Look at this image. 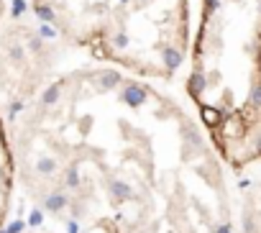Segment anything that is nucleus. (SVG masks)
I'll list each match as a JSON object with an SVG mask.
<instances>
[{"mask_svg": "<svg viewBox=\"0 0 261 233\" xmlns=\"http://www.w3.org/2000/svg\"><path fill=\"white\" fill-rule=\"evenodd\" d=\"M10 56H13V59H20V56H24V49H20V46H13V49H10Z\"/></svg>", "mask_w": 261, "mask_h": 233, "instance_id": "b1692460", "label": "nucleus"}, {"mask_svg": "<svg viewBox=\"0 0 261 233\" xmlns=\"http://www.w3.org/2000/svg\"><path fill=\"white\" fill-rule=\"evenodd\" d=\"M113 41H116V46H120V49H123V46H126V44H128V38H126V36H123V34H118V36H116V38H113Z\"/></svg>", "mask_w": 261, "mask_h": 233, "instance_id": "4be33fe9", "label": "nucleus"}, {"mask_svg": "<svg viewBox=\"0 0 261 233\" xmlns=\"http://www.w3.org/2000/svg\"><path fill=\"white\" fill-rule=\"evenodd\" d=\"M34 13H36V18L41 20V24H54V18H56L54 8H52V6H46V3H36Z\"/></svg>", "mask_w": 261, "mask_h": 233, "instance_id": "6e6552de", "label": "nucleus"}, {"mask_svg": "<svg viewBox=\"0 0 261 233\" xmlns=\"http://www.w3.org/2000/svg\"><path fill=\"white\" fill-rule=\"evenodd\" d=\"M162 62H164L166 72H177L182 67V62H184V54L180 49H174V46H164L162 49Z\"/></svg>", "mask_w": 261, "mask_h": 233, "instance_id": "f03ea898", "label": "nucleus"}, {"mask_svg": "<svg viewBox=\"0 0 261 233\" xmlns=\"http://www.w3.org/2000/svg\"><path fill=\"white\" fill-rule=\"evenodd\" d=\"M182 134L187 136V141H190V144H194V146H202V138H200V134H198V128H194V126L184 123V126H182Z\"/></svg>", "mask_w": 261, "mask_h": 233, "instance_id": "9d476101", "label": "nucleus"}, {"mask_svg": "<svg viewBox=\"0 0 261 233\" xmlns=\"http://www.w3.org/2000/svg\"><path fill=\"white\" fill-rule=\"evenodd\" d=\"M59 98H62V82H54V84H49V88L44 90L41 102L44 105H54V102H59Z\"/></svg>", "mask_w": 261, "mask_h": 233, "instance_id": "0eeeda50", "label": "nucleus"}, {"mask_svg": "<svg viewBox=\"0 0 261 233\" xmlns=\"http://www.w3.org/2000/svg\"><path fill=\"white\" fill-rule=\"evenodd\" d=\"M116 84H120V74H116V72H108L100 77V90H113Z\"/></svg>", "mask_w": 261, "mask_h": 233, "instance_id": "1a4fd4ad", "label": "nucleus"}, {"mask_svg": "<svg viewBox=\"0 0 261 233\" xmlns=\"http://www.w3.org/2000/svg\"><path fill=\"white\" fill-rule=\"evenodd\" d=\"M36 36H38V38H44V41H52V38H56V36H59V31L54 28V24H41Z\"/></svg>", "mask_w": 261, "mask_h": 233, "instance_id": "9b49d317", "label": "nucleus"}, {"mask_svg": "<svg viewBox=\"0 0 261 233\" xmlns=\"http://www.w3.org/2000/svg\"><path fill=\"white\" fill-rule=\"evenodd\" d=\"M56 169H59V164H56V159H52V156H41V159L36 162V172H38V174H44V177L54 174Z\"/></svg>", "mask_w": 261, "mask_h": 233, "instance_id": "423d86ee", "label": "nucleus"}, {"mask_svg": "<svg viewBox=\"0 0 261 233\" xmlns=\"http://www.w3.org/2000/svg\"><path fill=\"white\" fill-rule=\"evenodd\" d=\"M120 100L128 105V108H141V105L146 102V90L141 88V84L128 82V84H123V90H120Z\"/></svg>", "mask_w": 261, "mask_h": 233, "instance_id": "f257e3e1", "label": "nucleus"}, {"mask_svg": "<svg viewBox=\"0 0 261 233\" xmlns=\"http://www.w3.org/2000/svg\"><path fill=\"white\" fill-rule=\"evenodd\" d=\"M138 3H148V0H138Z\"/></svg>", "mask_w": 261, "mask_h": 233, "instance_id": "a878e982", "label": "nucleus"}, {"mask_svg": "<svg viewBox=\"0 0 261 233\" xmlns=\"http://www.w3.org/2000/svg\"><path fill=\"white\" fill-rule=\"evenodd\" d=\"M238 187H241V190H248V187H251V182H248V180H241V182H238Z\"/></svg>", "mask_w": 261, "mask_h": 233, "instance_id": "393cba45", "label": "nucleus"}, {"mask_svg": "<svg viewBox=\"0 0 261 233\" xmlns=\"http://www.w3.org/2000/svg\"><path fill=\"white\" fill-rule=\"evenodd\" d=\"M251 105H256V108H261V82H256V84H251Z\"/></svg>", "mask_w": 261, "mask_h": 233, "instance_id": "4468645a", "label": "nucleus"}, {"mask_svg": "<svg viewBox=\"0 0 261 233\" xmlns=\"http://www.w3.org/2000/svg\"><path fill=\"white\" fill-rule=\"evenodd\" d=\"M67 205H70V198L64 192H52L46 200H44V210H46V213H54V216H59L62 210H67Z\"/></svg>", "mask_w": 261, "mask_h": 233, "instance_id": "7ed1b4c3", "label": "nucleus"}, {"mask_svg": "<svg viewBox=\"0 0 261 233\" xmlns=\"http://www.w3.org/2000/svg\"><path fill=\"white\" fill-rule=\"evenodd\" d=\"M41 46H44V38H38V36H34V38L28 41V49H31V52H41Z\"/></svg>", "mask_w": 261, "mask_h": 233, "instance_id": "a211bd4d", "label": "nucleus"}, {"mask_svg": "<svg viewBox=\"0 0 261 233\" xmlns=\"http://www.w3.org/2000/svg\"><path fill=\"white\" fill-rule=\"evenodd\" d=\"M20 110H24V102H20V100H13V102L8 105V118L13 120V118H16Z\"/></svg>", "mask_w": 261, "mask_h": 233, "instance_id": "2eb2a0df", "label": "nucleus"}, {"mask_svg": "<svg viewBox=\"0 0 261 233\" xmlns=\"http://www.w3.org/2000/svg\"><path fill=\"white\" fill-rule=\"evenodd\" d=\"M67 233H80V228H77V220H67Z\"/></svg>", "mask_w": 261, "mask_h": 233, "instance_id": "5701e85b", "label": "nucleus"}, {"mask_svg": "<svg viewBox=\"0 0 261 233\" xmlns=\"http://www.w3.org/2000/svg\"><path fill=\"white\" fill-rule=\"evenodd\" d=\"M205 84H208V82H205V77H202L200 72H192L190 80H187V90H190L192 98H200V95L205 92Z\"/></svg>", "mask_w": 261, "mask_h": 233, "instance_id": "39448f33", "label": "nucleus"}, {"mask_svg": "<svg viewBox=\"0 0 261 233\" xmlns=\"http://www.w3.org/2000/svg\"><path fill=\"white\" fill-rule=\"evenodd\" d=\"M120 3H128V0H120Z\"/></svg>", "mask_w": 261, "mask_h": 233, "instance_id": "bb28decb", "label": "nucleus"}, {"mask_svg": "<svg viewBox=\"0 0 261 233\" xmlns=\"http://www.w3.org/2000/svg\"><path fill=\"white\" fill-rule=\"evenodd\" d=\"M202 116H205V120H208V123H215V120H218V113H215V110H210V108H202Z\"/></svg>", "mask_w": 261, "mask_h": 233, "instance_id": "6ab92c4d", "label": "nucleus"}, {"mask_svg": "<svg viewBox=\"0 0 261 233\" xmlns=\"http://www.w3.org/2000/svg\"><path fill=\"white\" fill-rule=\"evenodd\" d=\"M215 233H233V228H230V223H218Z\"/></svg>", "mask_w": 261, "mask_h": 233, "instance_id": "412c9836", "label": "nucleus"}, {"mask_svg": "<svg viewBox=\"0 0 261 233\" xmlns=\"http://www.w3.org/2000/svg\"><path fill=\"white\" fill-rule=\"evenodd\" d=\"M26 13V0H13V6H10V16L13 18H20Z\"/></svg>", "mask_w": 261, "mask_h": 233, "instance_id": "ddd939ff", "label": "nucleus"}, {"mask_svg": "<svg viewBox=\"0 0 261 233\" xmlns=\"http://www.w3.org/2000/svg\"><path fill=\"white\" fill-rule=\"evenodd\" d=\"M110 192H113L116 200H130L134 198V190H130V184L123 182V180H110Z\"/></svg>", "mask_w": 261, "mask_h": 233, "instance_id": "20e7f679", "label": "nucleus"}, {"mask_svg": "<svg viewBox=\"0 0 261 233\" xmlns=\"http://www.w3.org/2000/svg\"><path fill=\"white\" fill-rule=\"evenodd\" d=\"M24 228H26V223H24V220H16V223H10V226L6 228V233H20Z\"/></svg>", "mask_w": 261, "mask_h": 233, "instance_id": "f3484780", "label": "nucleus"}, {"mask_svg": "<svg viewBox=\"0 0 261 233\" xmlns=\"http://www.w3.org/2000/svg\"><path fill=\"white\" fill-rule=\"evenodd\" d=\"M0 233H6V230H0Z\"/></svg>", "mask_w": 261, "mask_h": 233, "instance_id": "cd10ccee", "label": "nucleus"}, {"mask_svg": "<svg viewBox=\"0 0 261 233\" xmlns=\"http://www.w3.org/2000/svg\"><path fill=\"white\" fill-rule=\"evenodd\" d=\"M67 187H72V190H77L80 187V169H77V164H72L70 169H67Z\"/></svg>", "mask_w": 261, "mask_h": 233, "instance_id": "f8f14e48", "label": "nucleus"}, {"mask_svg": "<svg viewBox=\"0 0 261 233\" xmlns=\"http://www.w3.org/2000/svg\"><path fill=\"white\" fill-rule=\"evenodd\" d=\"M205 8H208V13H215L220 8V0H205Z\"/></svg>", "mask_w": 261, "mask_h": 233, "instance_id": "aec40b11", "label": "nucleus"}, {"mask_svg": "<svg viewBox=\"0 0 261 233\" xmlns=\"http://www.w3.org/2000/svg\"><path fill=\"white\" fill-rule=\"evenodd\" d=\"M41 220H44V213H41V210H31L28 223H31V226H41Z\"/></svg>", "mask_w": 261, "mask_h": 233, "instance_id": "dca6fc26", "label": "nucleus"}]
</instances>
